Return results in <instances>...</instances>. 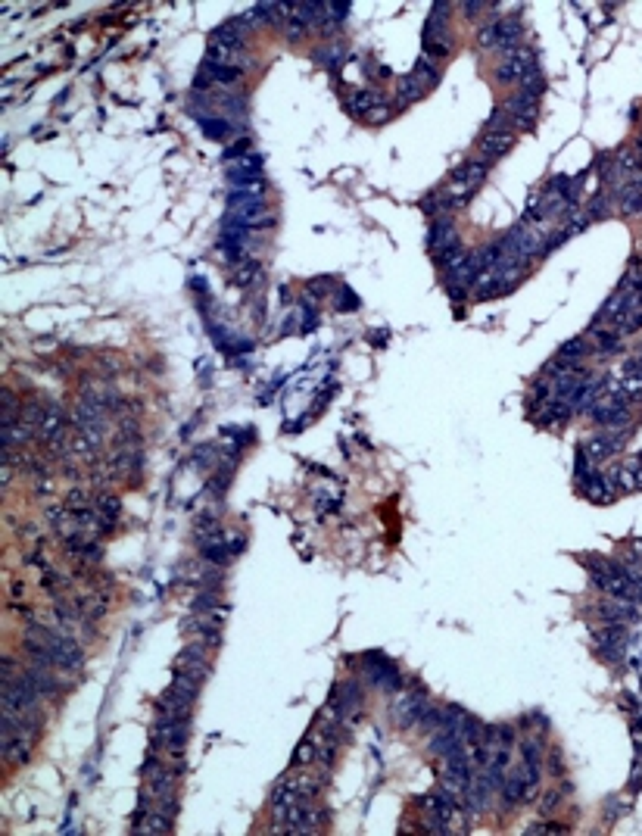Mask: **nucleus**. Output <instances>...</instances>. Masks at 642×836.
Segmentation results:
<instances>
[{
  "mask_svg": "<svg viewBox=\"0 0 642 836\" xmlns=\"http://www.w3.org/2000/svg\"><path fill=\"white\" fill-rule=\"evenodd\" d=\"M512 125H514V119L508 116L505 107L493 109V113H490V119H487V131H512Z\"/></svg>",
  "mask_w": 642,
  "mask_h": 836,
  "instance_id": "obj_30",
  "label": "nucleus"
},
{
  "mask_svg": "<svg viewBox=\"0 0 642 836\" xmlns=\"http://www.w3.org/2000/svg\"><path fill=\"white\" fill-rule=\"evenodd\" d=\"M586 353H589V344L583 338H574V340H568V344L558 346V359H564L568 365H577Z\"/></svg>",
  "mask_w": 642,
  "mask_h": 836,
  "instance_id": "obj_22",
  "label": "nucleus"
},
{
  "mask_svg": "<svg viewBox=\"0 0 642 836\" xmlns=\"http://www.w3.org/2000/svg\"><path fill=\"white\" fill-rule=\"evenodd\" d=\"M443 721H446V712H443V708H433V705H427L424 712H421V718H418V721H415V727H412V730H418V734H427V730H437Z\"/></svg>",
  "mask_w": 642,
  "mask_h": 836,
  "instance_id": "obj_23",
  "label": "nucleus"
},
{
  "mask_svg": "<svg viewBox=\"0 0 642 836\" xmlns=\"http://www.w3.org/2000/svg\"><path fill=\"white\" fill-rule=\"evenodd\" d=\"M593 646H595V652H601L605 659L621 661L623 649H627V634H623L621 624H605V627H599V630H593Z\"/></svg>",
  "mask_w": 642,
  "mask_h": 836,
  "instance_id": "obj_3",
  "label": "nucleus"
},
{
  "mask_svg": "<svg viewBox=\"0 0 642 836\" xmlns=\"http://www.w3.org/2000/svg\"><path fill=\"white\" fill-rule=\"evenodd\" d=\"M203 69L212 75L216 85H234V81L244 78V69H237V66H203Z\"/></svg>",
  "mask_w": 642,
  "mask_h": 836,
  "instance_id": "obj_27",
  "label": "nucleus"
},
{
  "mask_svg": "<svg viewBox=\"0 0 642 836\" xmlns=\"http://www.w3.org/2000/svg\"><path fill=\"white\" fill-rule=\"evenodd\" d=\"M427 708V696L421 690H396V699H393L390 715L399 727H415V721L421 718V712Z\"/></svg>",
  "mask_w": 642,
  "mask_h": 836,
  "instance_id": "obj_1",
  "label": "nucleus"
},
{
  "mask_svg": "<svg viewBox=\"0 0 642 836\" xmlns=\"http://www.w3.org/2000/svg\"><path fill=\"white\" fill-rule=\"evenodd\" d=\"M505 109H508V116L514 119L518 129H534L536 116H540V97H530V94H524V91H518V94H512L505 100Z\"/></svg>",
  "mask_w": 642,
  "mask_h": 836,
  "instance_id": "obj_4",
  "label": "nucleus"
},
{
  "mask_svg": "<svg viewBox=\"0 0 642 836\" xmlns=\"http://www.w3.org/2000/svg\"><path fill=\"white\" fill-rule=\"evenodd\" d=\"M520 758H524V762H534V764H542V742L536 740V736L524 740L520 742Z\"/></svg>",
  "mask_w": 642,
  "mask_h": 836,
  "instance_id": "obj_32",
  "label": "nucleus"
},
{
  "mask_svg": "<svg viewBox=\"0 0 642 836\" xmlns=\"http://www.w3.org/2000/svg\"><path fill=\"white\" fill-rule=\"evenodd\" d=\"M630 556H636V559H642V540H630Z\"/></svg>",
  "mask_w": 642,
  "mask_h": 836,
  "instance_id": "obj_42",
  "label": "nucleus"
},
{
  "mask_svg": "<svg viewBox=\"0 0 642 836\" xmlns=\"http://www.w3.org/2000/svg\"><path fill=\"white\" fill-rule=\"evenodd\" d=\"M247 153H250V141L244 138V141H237L231 150H225V160H234V156H247Z\"/></svg>",
  "mask_w": 642,
  "mask_h": 836,
  "instance_id": "obj_39",
  "label": "nucleus"
},
{
  "mask_svg": "<svg viewBox=\"0 0 642 836\" xmlns=\"http://www.w3.org/2000/svg\"><path fill=\"white\" fill-rule=\"evenodd\" d=\"M390 116H393V109L387 107V103H380V107H374L371 113H368V122H371V125H384Z\"/></svg>",
  "mask_w": 642,
  "mask_h": 836,
  "instance_id": "obj_38",
  "label": "nucleus"
},
{
  "mask_svg": "<svg viewBox=\"0 0 642 836\" xmlns=\"http://www.w3.org/2000/svg\"><path fill=\"white\" fill-rule=\"evenodd\" d=\"M512 147H514V131H483V138H480V156L487 162L505 156Z\"/></svg>",
  "mask_w": 642,
  "mask_h": 836,
  "instance_id": "obj_9",
  "label": "nucleus"
},
{
  "mask_svg": "<svg viewBox=\"0 0 642 836\" xmlns=\"http://www.w3.org/2000/svg\"><path fill=\"white\" fill-rule=\"evenodd\" d=\"M461 10H465V16H477V13H483V10H487V3H465Z\"/></svg>",
  "mask_w": 642,
  "mask_h": 836,
  "instance_id": "obj_41",
  "label": "nucleus"
},
{
  "mask_svg": "<svg viewBox=\"0 0 642 836\" xmlns=\"http://www.w3.org/2000/svg\"><path fill=\"white\" fill-rule=\"evenodd\" d=\"M580 490H583V496L593 499V503H599V506H608V503H615V496H617L615 478H605V474H599V472L589 474V478L580 484Z\"/></svg>",
  "mask_w": 642,
  "mask_h": 836,
  "instance_id": "obj_7",
  "label": "nucleus"
},
{
  "mask_svg": "<svg viewBox=\"0 0 642 836\" xmlns=\"http://www.w3.org/2000/svg\"><path fill=\"white\" fill-rule=\"evenodd\" d=\"M427 243H431L433 253H443V250H449V247H459L461 241H459V231H455L452 219H446V216L433 219L431 234H427Z\"/></svg>",
  "mask_w": 642,
  "mask_h": 836,
  "instance_id": "obj_8",
  "label": "nucleus"
},
{
  "mask_svg": "<svg viewBox=\"0 0 642 836\" xmlns=\"http://www.w3.org/2000/svg\"><path fill=\"white\" fill-rule=\"evenodd\" d=\"M374 107H380L378 91H349V94H346V109H349L352 116H368Z\"/></svg>",
  "mask_w": 642,
  "mask_h": 836,
  "instance_id": "obj_17",
  "label": "nucleus"
},
{
  "mask_svg": "<svg viewBox=\"0 0 642 836\" xmlns=\"http://www.w3.org/2000/svg\"><path fill=\"white\" fill-rule=\"evenodd\" d=\"M60 431H62V415H60V409H47L44 421L38 425V437H41V440H54V437H60Z\"/></svg>",
  "mask_w": 642,
  "mask_h": 836,
  "instance_id": "obj_24",
  "label": "nucleus"
},
{
  "mask_svg": "<svg viewBox=\"0 0 642 836\" xmlns=\"http://www.w3.org/2000/svg\"><path fill=\"white\" fill-rule=\"evenodd\" d=\"M561 793H564V789H549L546 796L540 799V811H542V815H549V811H555V808H558V802H561Z\"/></svg>",
  "mask_w": 642,
  "mask_h": 836,
  "instance_id": "obj_36",
  "label": "nucleus"
},
{
  "mask_svg": "<svg viewBox=\"0 0 642 836\" xmlns=\"http://www.w3.org/2000/svg\"><path fill=\"white\" fill-rule=\"evenodd\" d=\"M599 615L605 618V624H630V621H636V602L608 596V600L599 606Z\"/></svg>",
  "mask_w": 642,
  "mask_h": 836,
  "instance_id": "obj_10",
  "label": "nucleus"
},
{
  "mask_svg": "<svg viewBox=\"0 0 642 836\" xmlns=\"http://www.w3.org/2000/svg\"><path fill=\"white\" fill-rule=\"evenodd\" d=\"M487 175H490V162L483 160V156H480V160H468V162H461L459 169H455L452 182H459V184H465V188L477 190L480 184L487 182Z\"/></svg>",
  "mask_w": 642,
  "mask_h": 836,
  "instance_id": "obj_11",
  "label": "nucleus"
},
{
  "mask_svg": "<svg viewBox=\"0 0 642 836\" xmlns=\"http://www.w3.org/2000/svg\"><path fill=\"white\" fill-rule=\"evenodd\" d=\"M32 437H34V431H32V425H25V421L3 425V446H10V450H16V446H25Z\"/></svg>",
  "mask_w": 642,
  "mask_h": 836,
  "instance_id": "obj_20",
  "label": "nucleus"
},
{
  "mask_svg": "<svg viewBox=\"0 0 642 836\" xmlns=\"http://www.w3.org/2000/svg\"><path fill=\"white\" fill-rule=\"evenodd\" d=\"M611 209H615V194H608V190H605V194H593V197H589L586 216L589 219H605Z\"/></svg>",
  "mask_w": 642,
  "mask_h": 836,
  "instance_id": "obj_21",
  "label": "nucleus"
},
{
  "mask_svg": "<svg viewBox=\"0 0 642 836\" xmlns=\"http://www.w3.org/2000/svg\"><path fill=\"white\" fill-rule=\"evenodd\" d=\"M337 309H346V312L358 309V300L352 297V290H337Z\"/></svg>",
  "mask_w": 642,
  "mask_h": 836,
  "instance_id": "obj_37",
  "label": "nucleus"
},
{
  "mask_svg": "<svg viewBox=\"0 0 642 836\" xmlns=\"http://www.w3.org/2000/svg\"><path fill=\"white\" fill-rule=\"evenodd\" d=\"M196 125H200V129H203V135L212 138V141H225V138L234 135V125H231V119H225V116L196 113Z\"/></svg>",
  "mask_w": 642,
  "mask_h": 836,
  "instance_id": "obj_15",
  "label": "nucleus"
},
{
  "mask_svg": "<svg viewBox=\"0 0 642 836\" xmlns=\"http://www.w3.org/2000/svg\"><path fill=\"white\" fill-rule=\"evenodd\" d=\"M412 75L421 81V85H424V91H427V88H437V85H439V69H437V63H433L427 54L418 56V63H415V72H412Z\"/></svg>",
  "mask_w": 642,
  "mask_h": 836,
  "instance_id": "obj_19",
  "label": "nucleus"
},
{
  "mask_svg": "<svg viewBox=\"0 0 642 836\" xmlns=\"http://www.w3.org/2000/svg\"><path fill=\"white\" fill-rule=\"evenodd\" d=\"M172 690H178L181 696H187L190 702L196 699V693H200V681L190 674H175V681H172Z\"/></svg>",
  "mask_w": 642,
  "mask_h": 836,
  "instance_id": "obj_29",
  "label": "nucleus"
},
{
  "mask_svg": "<svg viewBox=\"0 0 642 836\" xmlns=\"http://www.w3.org/2000/svg\"><path fill=\"white\" fill-rule=\"evenodd\" d=\"M630 431H601L595 434V437H586L580 443V452L593 462V465H599V462H605L608 456H615L617 450L623 446V437H627Z\"/></svg>",
  "mask_w": 642,
  "mask_h": 836,
  "instance_id": "obj_2",
  "label": "nucleus"
},
{
  "mask_svg": "<svg viewBox=\"0 0 642 836\" xmlns=\"http://www.w3.org/2000/svg\"><path fill=\"white\" fill-rule=\"evenodd\" d=\"M615 484H617V490H623V493L642 490V459L639 456L627 459V462L617 468V472H615Z\"/></svg>",
  "mask_w": 642,
  "mask_h": 836,
  "instance_id": "obj_14",
  "label": "nucleus"
},
{
  "mask_svg": "<svg viewBox=\"0 0 642 836\" xmlns=\"http://www.w3.org/2000/svg\"><path fill=\"white\" fill-rule=\"evenodd\" d=\"M502 799H505V805H518L524 802V780H520L518 774H508L505 783H502Z\"/></svg>",
  "mask_w": 642,
  "mask_h": 836,
  "instance_id": "obj_26",
  "label": "nucleus"
},
{
  "mask_svg": "<svg viewBox=\"0 0 642 836\" xmlns=\"http://www.w3.org/2000/svg\"><path fill=\"white\" fill-rule=\"evenodd\" d=\"M228 549H231V556L244 553V549H247V540L240 537V534H234V537H231V543H228Z\"/></svg>",
  "mask_w": 642,
  "mask_h": 836,
  "instance_id": "obj_40",
  "label": "nucleus"
},
{
  "mask_svg": "<svg viewBox=\"0 0 642 836\" xmlns=\"http://www.w3.org/2000/svg\"><path fill=\"white\" fill-rule=\"evenodd\" d=\"M94 506L100 509L103 515H119L122 503H119V496H113V493H97V496H94Z\"/></svg>",
  "mask_w": 642,
  "mask_h": 836,
  "instance_id": "obj_33",
  "label": "nucleus"
},
{
  "mask_svg": "<svg viewBox=\"0 0 642 836\" xmlns=\"http://www.w3.org/2000/svg\"><path fill=\"white\" fill-rule=\"evenodd\" d=\"M452 50V38L446 34V28H427L424 25V54L431 56H446Z\"/></svg>",
  "mask_w": 642,
  "mask_h": 836,
  "instance_id": "obj_16",
  "label": "nucleus"
},
{
  "mask_svg": "<svg viewBox=\"0 0 642 836\" xmlns=\"http://www.w3.org/2000/svg\"><path fill=\"white\" fill-rule=\"evenodd\" d=\"M212 44H222V47H228V50H244V44H247V28L240 25L237 19H228V22H222V25L212 32Z\"/></svg>",
  "mask_w": 642,
  "mask_h": 836,
  "instance_id": "obj_13",
  "label": "nucleus"
},
{
  "mask_svg": "<svg viewBox=\"0 0 642 836\" xmlns=\"http://www.w3.org/2000/svg\"><path fill=\"white\" fill-rule=\"evenodd\" d=\"M589 222L593 219L586 216V212H571V219L564 222V228H561V234L564 237H574V234H580V231H586L589 228Z\"/></svg>",
  "mask_w": 642,
  "mask_h": 836,
  "instance_id": "obj_31",
  "label": "nucleus"
},
{
  "mask_svg": "<svg viewBox=\"0 0 642 836\" xmlns=\"http://www.w3.org/2000/svg\"><path fill=\"white\" fill-rule=\"evenodd\" d=\"M615 203L623 216H642V182L630 178L623 188L615 190Z\"/></svg>",
  "mask_w": 642,
  "mask_h": 836,
  "instance_id": "obj_12",
  "label": "nucleus"
},
{
  "mask_svg": "<svg viewBox=\"0 0 642 836\" xmlns=\"http://www.w3.org/2000/svg\"><path fill=\"white\" fill-rule=\"evenodd\" d=\"M66 509H69V512H82V509H91V496H88L84 490H69Z\"/></svg>",
  "mask_w": 642,
  "mask_h": 836,
  "instance_id": "obj_34",
  "label": "nucleus"
},
{
  "mask_svg": "<svg viewBox=\"0 0 642 836\" xmlns=\"http://www.w3.org/2000/svg\"><path fill=\"white\" fill-rule=\"evenodd\" d=\"M424 97V85H421L415 75H402V78L396 81V100L399 107H406V103H415Z\"/></svg>",
  "mask_w": 642,
  "mask_h": 836,
  "instance_id": "obj_18",
  "label": "nucleus"
},
{
  "mask_svg": "<svg viewBox=\"0 0 642 836\" xmlns=\"http://www.w3.org/2000/svg\"><path fill=\"white\" fill-rule=\"evenodd\" d=\"M318 762V742L315 740H303L297 746V752H293V764H299V768H306V764Z\"/></svg>",
  "mask_w": 642,
  "mask_h": 836,
  "instance_id": "obj_28",
  "label": "nucleus"
},
{
  "mask_svg": "<svg viewBox=\"0 0 642 836\" xmlns=\"http://www.w3.org/2000/svg\"><path fill=\"white\" fill-rule=\"evenodd\" d=\"M499 44H502V38H499V22L490 19L487 25H483V28L477 32V47H480V50H499Z\"/></svg>",
  "mask_w": 642,
  "mask_h": 836,
  "instance_id": "obj_25",
  "label": "nucleus"
},
{
  "mask_svg": "<svg viewBox=\"0 0 642 836\" xmlns=\"http://www.w3.org/2000/svg\"><path fill=\"white\" fill-rule=\"evenodd\" d=\"M228 182L234 184V188H244V184H256V182H262V156L250 153V156H244V160L231 162V169H228Z\"/></svg>",
  "mask_w": 642,
  "mask_h": 836,
  "instance_id": "obj_6",
  "label": "nucleus"
},
{
  "mask_svg": "<svg viewBox=\"0 0 642 836\" xmlns=\"http://www.w3.org/2000/svg\"><path fill=\"white\" fill-rule=\"evenodd\" d=\"M175 674H190V677H196V681L203 683L206 677H209V659L203 655V649L200 646H187V649H181V652L175 655Z\"/></svg>",
  "mask_w": 642,
  "mask_h": 836,
  "instance_id": "obj_5",
  "label": "nucleus"
},
{
  "mask_svg": "<svg viewBox=\"0 0 642 836\" xmlns=\"http://www.w3.org/2000/svg\"><path fill=\"white\" fill-rule=\"evenodd\" d=\"M315 60H318V63H328V66H334V63H340V60H343V47H340V44H331V47L318 50V54H315Z\"/></svg>",
  "mask_w": 642,
  "mask_h": 836,
  "instance_id": "obj_35",
  "label": "nucleus"
}]
</instances>
